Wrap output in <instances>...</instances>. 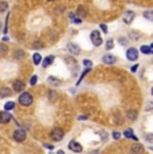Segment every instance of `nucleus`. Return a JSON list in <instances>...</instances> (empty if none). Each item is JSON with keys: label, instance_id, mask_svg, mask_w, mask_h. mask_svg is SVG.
Segmentation results:
<instances>
[{"label": "nucleus", "instance_id": "nucleus-1", "mask_svg": "<svg viewBox=\"0 0 153 154\" xmlns=\"http://www.w3.org/2000/svg\"><path fill=\"white\" fill-rule=\"evenodd\" d=\"M19 102L22 106H31L32 102H34V97H32L31 93H23L19 97Z\"/></svg>", "mask_w": 153, "mask_h": 154}, {"label": "nucleus", "instance_id": "nucleus-2", "mask_svg": "<svg viewBox=\"0 0 153 154\" xmlns=\"http://www.w3.org/2000/svg\"><path fill=\"white\" fill-rule=\"evenodd\" d=\"M50 137L52 138V141L59 142V141L63 140L64 133H63V130H62V129H59V127H55V129H52V131H51V134H50Z\"/></svg>", "mask_w": 153, "mask_h": 154}, {"label": "nucleus", "instance_id": "nucleus-3", "mask_svg": "<svg viewBox=\"0 0 153 154\" xmlns=\"http://www.w3.org/2000/svg\"><path fill=\"white\" fill-rule=\"evenodd\" d=\"M26 137H27V134H26V131L23 129L15 130V131H14V134H12V138L16 142H23V141L26 140Z\"/></svg>", "mask_w": 153, "mask_h": 154}, {"label": "nucleus", "instance_id": "nucleus-4", "mask_svg": "<svg viewBox=\"0 0 153 154\" xmlns=\"http://www.w3.org/2000/svg\"><path fill=\"white\" fill-rule=\"evenodd\" d=\"M90 39H92V42L95 47H98L102 44V38H101V34H99L98 31H93L92 35H90Z\"/></svg>", "mask_w": 153, "mask_h": 154}, {"label": "nucleus", "instance_id": "nucleus-5", "mask_svg": "<svg viewBox=\"0 0 153 154\" xmlns=\"http://www.w3.org/2000/svg\"><path fill=\"white\" fill-rule=\"evenodd\" d=\"M126 58L128 60H137L138 58V50H136L134 47H130V48L126 50Z\"/></svg>", "mask_w": 153, "mask_h": 154}, {"label": "nucleus", "instance_id": "nucleus-6", "mask_svg": "<svg viewBox=\"0 0 153 154\" xmlns=\"http://www.w3.org/2000/svg\"><path fill=\"white\" fill-rule=\"evenodd\" d=\"M134 17H136V14L133 12V11H126L125 14H123V22L126 23V24H130L134 20Z\"/></svg>", "mask_w": 153, "mask_h": 154}, {"label": "nucleus", "instance_id": "nucleus-7", "mask_svg": "<svg viewBox=\"0 0 153 154\" xmlns=\"http://www.w3.org/2000/svg\"><path fill=\"white\" fill-rule=\"evenodd\" d=\"M102 62H104L105 64H114L117 62V58L111 54H106L102 56Z\"/></svg>", "mask_w": 153, "mask_h": 154}, {"label": "nucleus", "instance_id": "nucleus-8", "mask_svg": "<svg viewBox=\"0 0 153 154\" xmlns=\"http://www.w3.org/2000/svg\"><path fill=\"white\" fill-rule=\"evenodd\" d=\"M69 149L71 150V152H74V153H81V152H82V146H81V145H79L76 141H70Z\"/></svg>", "mask_w": 153, "mask_h": 154}, {"label": "nucleus", "instance_id": "nucleus-9", "mask_svg": "<svg viewBox=\"0 0 153 154\" xmlns=\"http://www.w3.org/2000/svg\"><path fill=\"white\" fill-rule=\"evenodd\" d=\"M67 48H69V51L74 55L81 54V48H79V46H76V44H74V43H69L67 44Z\"/></svg>", "mask_w": 153, "mask_h": 154}, {"label": "nucleus", "instance_id": "nucleus-10", "mask_svg": "<svg viewBox=\"0 0 153 154\" xmlns=\"http://www.w3.org/2000/svg\"><path fill=\"white\" fill-rule=\"evenodd\" d=\"M11 121V114L8 111H2L0 112V123H7Z\"/></svg>", "mask_w": 153, "mask_h": 154}, {"label": "nucleus", "instance_id": "nucleus-11", "mask_svg": "<svg viewBox=\"0 0 153 154\" xmlns=\"http://www.w3.org/2000/svg\"><path fill=\"white\" fill-rule=\"evenodd\" d=\"M24 87H26L24 82H22V81H15V82H14V90H15L16 93L23 91V90H24Z\"/></svg>", "mask_w": 153, "mask_h": 154}, {"label": "nucleus", "instance_id": "nucleus-12", "mask_svg": "<svg viewBox=\"0 0 153 154\" xmlns=\"http://www.w3.org/2000/svg\"><path fill=\"white\" fill-rule=\"evenodd\" d=\"M130 153L132 154H144V146H141V145H134L130 149Z\"/></svg>", "mask_w": 153, "mask_h": 154}, {"label": "nucleus", "instance_id": "nucleus-13", "mask_svg": "<svg viewBox=\"0 0 153 154\" xmlns=\"http://www.w3.org/2000/svg\"><path fill=\"white\" fill-rule=\"evenodd\" d=\"M54 59H55V58H54V56H52V55L46 56V58L43 59V62H42V66H43V67H48L50 64H51L52 62H54Z\"/></svg>", "mask_w": 153, "mask_h": 154}, {"label": "nucleus", "instance_id": "nucleus-14", "mask_svg": "<svg viewBox=\"0 0 153 154\" xmlns=\"http://www.w3.org/2000/svg\"><path fill=\"white\" fill-rule=\"evenodd\" d=\"M123 135H125L126 138H132V140H134V141H137V137L134 135V131L132 129H126L125 131H123Z\"/></svg>", "mask_w": 153, "mask_h": 154}, {"label": "nucleus", "instance_id": "nucleus-15", "mask_svg": "<svg viewBox=\"0 0 153 154\" xmlns=\"http://www.w3.org/2000/svg\"><path fill=\"white\" fill-rule=\"evenodd\" d=\"M32 62H34V64H40V62H42V56H40V54L35 52L34 56H32Z\"/></svg>", "mask_w": 153, "mask_h": 154}, {"label": "nucleus", "instance_id": "nucleus-16", "mask_svg": "<svg viewBox=\"0 0 153 154\" xmlns=\"http://www.w3.org/2000/svg\"><path fill=\"white\" fill-rule=\"evenodd\" d=\"M76 14H78L79 17H85L87 14V11L85 10V7H78V10H76Z\"/></svg>", "mask_w": 153, "mask_h": 154}, {"label": "nucleus", "instance_id": "nucleus-17", "mask_svg": "<svg viewBox=\"0 0 153 154\" xmlns=\"http://www.w3.org/2000/svg\"><path fill=\"white\" fill-rule=\"evenodd\" d=\"M140 51L142 52V54L148 55V54H151V51H152V50H151V47H149V46H144V44H142V46L140 47Z\"/></svg>", "mask_w": 153, "mask_h": 154}, {"label": "nucleus", "instance_id": "nucleus-18", "mask_svg": "<svg viewBox=\"0 0 153 154\" xmlns=\"http://www.w3.org/2000/svg\"><path fill=\"white\" fill-rule=\"evenodd\" d=\"M144 17H146L148 20H151V22H153V11L152 10H148L144 12Z\"/></svg>", "mask_w": 153, "mask_h": 154}, {"label": "nucleus", "instance_id": "nucleus-19", "mask_svg": "<svg viewBox=\"0 0 153 154\" xmlns=\"http://www.w3.org/2000/svg\"><path fill=\"white\" fill-rule=\"evenodd\" d=\"M128 118H129V119H130V121L137 119V111H134V110L128 111Z\"/></svg>", "mask_w": 153, "mask_h": 154}, {"label": "nucleus", "instance_id": "nucleus-20", "mask_svg": "<svg viewBox=\"0 0 153 154\" xmlns=\"http://www.w3.org/2000/svg\"><path fill=\"white\" fill-rule=\"evenodd\" d=\"M14 107H15V103H14V102H7V103L4 105V110H5V111L12 110Z\"/></svg>", "mask_w": 153, "mask_h": 154}, {"label": "nucleus", "instance_id": "nucleus-21", "mask_svg": "<svg viewBox=\"0 0 153 154\" xmlns=\"http://www.w3.org/2000/svg\"><path fill=\"white\" fill-rule=\"evenodd\" d=\"M8 8V3L7 2H0V12H5Z\"/></svg>", "mask_w": 153, "mask_h": 154}, {"label": "nucleus", "instance_id": "nucleus-22", "mask_svg": "<svg viewBox=\"0 0 153 154\" xmlns=\"http://www.w3.org/2000/svg\"><path fill=\"white\" fill-rule=\"evenodd\" d=\"M89 71H90V67H86V69H85V71H83V72H82V75L79 76V79H78V82H76V85H79V83H81V82H82V79L85 78V75H86V74L89 72Z\"/></svg>", "mask_w": 153, "mask_h": 154}, {"label": "nucleus", "instance_id": "nucleus-23", "mask_svg": "<svg viewBox=\"0 0 153 154\" xmlns=\"http://www.w3.org/2000/svg\"><path fill=\"white\" fill-rule=\"evenodd\" d=\"M129 35H130V38H132L133 40H138V39L141 38V34H140V32H133V31H132Z\"/></svg>", "mask_w": 153, "mask_h": 154}, {"label": "nucleus", "instance_id": "nucleus-24", "mask_svg": "<svg viewBox=\"0 0 153 154\" xmlns=\"http://www.w3.org/2000/svg\"><path fill=\"white\" fill-rule=\"evenodd\" d=\"M7 46H5V44H0V55H5V54H7Z\"/></svg>", "mask_w": 153, "mask_h": 154}, {"label": "nucleus", "instance_id": "nucleus-25", "mask_svg": "<svg viewBox=\"0 0 153 154\" xmlns=\"http://www.w3.org/2000/svg\"><path fill=\"white\" fill-rule=\"evenodd\" d=\"M114 47V42H113V39H109L108 42H106V50H111Z\"/></svg>", "mask_w": 153, "mask_h": 154}, {"label": "nucleus", "instance_id": "nucleus-26", "mask_svg": "<svg viewBox=\"0 0 153 154\" xmlns=\"http://www.w3.org/2000/svg\"><path fill=\"white\" fill-rule=\"evenodd\" d=\"M15 58L19 59V58H24V52L22 51V50H17V51L15 52Z\"/></svg>", "mask_w": 153, "mask_h": 154}, {"label": "nucleus", "instance_id": "nucleus-27", "mask_svg": "<svg viewBox=\"0 0 153 154\" xmlns=\"http://www.w3.org/2000/svg\"><path fill=\"white\" fill-rule=\"evenodd\" d=\"M10 94H11L10 88H3V90H2V97H8Z\"/></svg>", "mask_w": 153, "mask_h": 154}, {"label": "nucleus", "instance_id": "nucleus-28", "mask_svg": "<svg viewBox=\"0 0 153 154\" xmlns=\"http://www.w3.org/2000/svg\"><path fill=\"white\" fill-rule=\"evenodd\" d=\"M145 140L148 141L149 143H153V134H152V133H149V134L145 135Z\"/></svg>", "mask_w": 153, "mask_h": 154}, {"label": "nucleus", "instance_id": "nucleus-29", "mask_svg": "<svg viewBox=\"0 0 153 154\" xmlns=\"http://www.w3.org/2000/svg\"><path fill=\"white\" fill-rule=\"evenodd\" d=\"M118 43L121 44V46H128V40H126L125 38H120V39H118Z\"/></svg>", "mask_w": 153, "mask_h": 154}, {"label": "nucleus", "instance_id": "nucleus-30", "mask_svg": "<svg viewBox=\"0 0 153 154\" xmlns=\"http://www.w3.org/2000/svg\"><path fill=\"white\" fill-rule=\"evenodd\" d=\"M36 81H38V76L36 75H32V78H31V81H30V85L31 86H35V85H36Z\"/></svg>", "mask_w": 153, "mask_h": 154}, {"label": "nucleus", "instance_id": "nucleus-31", "mask_svg": "<svg viewBox=\"0 0 153 154\" xmlns=\"http://www.w3.org/2000/svg\"><path fill=\"white\" fill-rule=\"evenodd\" d=\"M83 66L92 67V60H89V59H85V60H83Z\"/></svg>", "mask_w": 153, "mask_h": 154}, {"label": "nucleus", "instance_id": "nucleus-32", "mask_svg": "<svg viewBox=\"0 0 153 154\" xmlns=\"http://www.w3.org/2000/svg\"><path fill=\"white\" fill-rule=\"evenodd\" d=\"M152 109H153V102H148V105L145 106V110L149 111V110H152Z\"/></svg>", "mask_w": 153, "mask_h": 154}, {"label": "nucleus", "instance_id": "nucleus-33", "mask_svg": "<svg viewBox=\"0 0 153 154\" xmlns=\"http://www.w3.org/2000/svg\"><path fill=\"white\" fill-rule=\"evenodd\" d=\"M120 137H121V134H120L118 131H114L113 133V138H114V140H120Z\"/></svg>", "mask_w": 153, "mask_h": 154}, {"label": "nucleus", "instance_id": "nucleus-34", "mask_svg": "<svg viewBox=\"0 0 153 154\" xmlns=\"http://www.w3.org/2000/svg\"><path fill=\"white\" fill-rule=\"evenodd\" d=\"M99 27H101L102 32H105V34H108V27H106V24H101V26H99Z\"/></svg>", "mask_w": 153, "mask_h": 154}, {"label": "nucleus", "instance_id": "nucleus-35", "mask_svg": "<svg viewBox=\"0 0 153 154\" xmlns=\"http://www.w3.org/2000/svg\"><path fill=\"white\" fill-rule=\"evenodd\" d=\"M32 47H34V48H38V47H43V43L36 42V43H34V44H32Z\"/></svg>", "mask_w": 153, "mask_h": 154}, {"label": "nucleus", "instance_id": "nucleus-36", "mask_svg": "<svg viewBox=\"0 0 153 154\" xmlns=\"http://www.w3.org/2000/svg\"><path fill=\"white\" fill-rule=\"evenodd\" d=\"M137 69H138V64H134V66L130 69V71H132V72H136V70H137Z\"/></svg>", "mask_w": 153, "mask_h": 154}, {"label": "nucleus", "instance_id": "nucleus-37", "mask_svg": "<svg viewBox=\"0 0 153 154\" xmlns=\"http://www.w3.org/2000/svg\"><path fill=\"white\" fill-rule=\"evenodd\" d=\"M45 147H47V149H54V146H52V145H50V143H45Z\"/></svg>", "mask_w": 153, "mask_h": 154}, {"label": "nucleus", "instance_id": "nucleus-38", "mask_svg": "<svg viewBox=\"0 0 153 154\" xmlns=\"http://www.w3.org/2000/svg\"><path fill=\"white\" fill-rule=\"evenodd\" d=\"M51 154H52V153H51ZM57 154H64V152H63V150H58Z\"/></svg>", "mask_w": 153, "mask_h": 154}, {"label": "nucleus", "instance_id": "nucleus-39", "mask_svg": "<svg viewBox=\"0 0 153 154\" xmlns=\"http://www.w3.org/2000/svg\"><path fill=\"white\" fill-rule=\"evenodd\" d=\"M149 47H151V50H153V43L151 44V46H149Z\"/></svg>", "mask_w": 153, "mask_h": 154}, {"label": "nucleus", "instance_id": "nucleus-40", "mask_svg": "<svg viewBox=\"0 0 153 154\" xmlns=\"http://www.w3.org/2000/svg\"><path fill=\"white\" fill-rule=\"evenodd\" d=\"M151 94H152V95H153V87H152V90H151Z\"/></svg>", "mask_w": 153, "mask_h": 154}, {"label": "nucleus", "instance_id": "nucleus-41", "mask_svg": "<svg viewBox=\"0 0 153 154\" xmlns=\"http://www.w3.org/2000/svg\"><path fill=\"white\" fill-rule=\"evenodd\" d=\"M47 2H54V0H47Z\"/></svg>", "mask_w": 153, "mask_h": 154}, {"label": "nucleus", "instance_id": "nucleus-42", "mask_svg": "<svg viewBox=\"0 0 153 154\" xmlns=\"http://www.w3.org/2000/svg\"><path fill=\"white\" fill-rule=\"evenodd\" d=\"M151 54H153V50H152V51H151Z\"/></svg>", "mask_w": 153, "mask_h": 154}, {"label": "nucleus", "instance_id": "nucleus-43", "mask_svg": "<svg viewBox=\"0 0 153 154\" xmlns=\"http://www.w3.org/2000/svg\"><path fill=\"white\" fill-rule=\"evenodd\" d=\"M151 150H153V146H152V147H151Z\"/></svg>", "mask_w": 153, "mask_h": 154}]
</instances>
